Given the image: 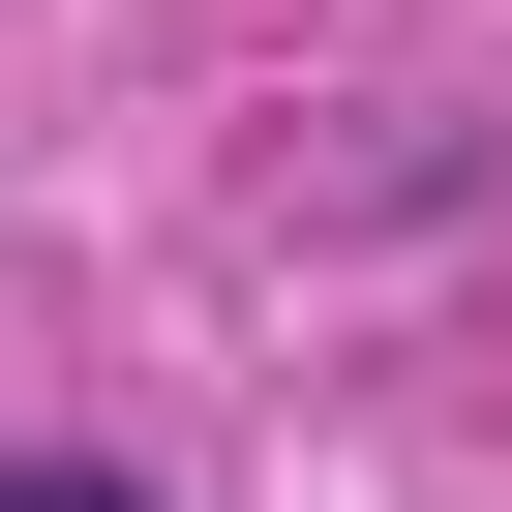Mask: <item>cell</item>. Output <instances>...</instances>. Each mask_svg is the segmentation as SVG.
<instances>
[{"label":"cell","instance_id":"6da1fadb","mask_svg":"<svg viewBox=\"0 0 512 512\" xmlns=\"http://www.w3.org/2000/svg\"><path fill=\"white\" fill-rule=\"evenodd\" d=\"M0 512H151V482H61V452H0Z\"/></svg>","mask_w":512,"mask_h":512}]
</instances>
